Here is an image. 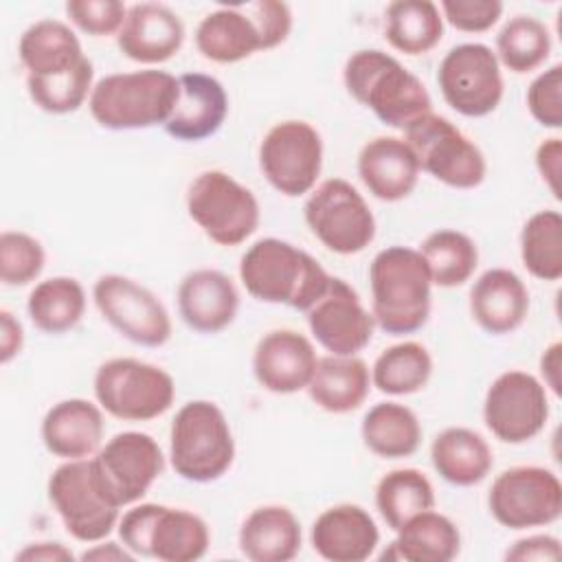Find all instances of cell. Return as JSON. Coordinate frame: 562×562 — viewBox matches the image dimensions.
<instances>
[{
  "mask_svg": "<svg viewBox=\"0 0 562 562\" xmlns=\"http://www.w3.org/2000/svg\"><path fill=\"white\" fill-rule=\"evenodd\" d=\"M239 281L255 301L307 312L325 294L331 274L299 246L263 237L241 255Z\"/></svg>",
  "mask_w": 562,
  "mask_h": 562,
  "instance_id": "6da1fadb",
  "label": "cell"
},
{
  "mask_svg": "<svg viewBox=\"0 0 562 562\" xmlns=\"http://www.w3.org/2000/svg\"><path fill=\"white\" fill-rule=\"evenodd\" d=\"M369 285L371 314L382 331L404 336L426 325L432 281L419 250L408 246L382 248L369 266Z\"/></svg>",
  "mask_w": 562,
  "mask_h": 562,
  "instance_id": "7a4b0ae2",
  "label": "cell"
},
{
  "mask_svg": "<svg viewBox=\"0 0 562 562\" xmlns=\"http://www.w3.org/2000/svg\"><path fill=\"white\" fill-rule=\"evenodd\" d=\"M347 92L369 108L384 125L404 130L415 119L432 112L424 81L400 59L378 48L351 53L342 68Z\"/></svg>",
  "mask_w": 562,
  "mask_h": 562,
  "instance_id": "3957f363",
  "label": "cell"
},
{
  "mask_svg": "<svg viewBox=\"0 0 562 562\" xmlns=\"http://www.w3.org/2000/svg\"><path fill=\"white\" fill-rule=\"evenodd\" d=\"M178 99V77L145 68L101 77L88 99L92 119L114 132L165 125Z\"/></svg>",
  "mask_w": 562,
  "mask_h": 562,
  "instance_id": "277c9868",
  "label": "cell"
},
{
  "mask_svg": "<svg viewBox=\"0 0 562 562\" xmlns=\"http://www.w3.org/2000/svg\"><path fill=\"white\" fill-rule=\"evenodd\" d=\"M173 472L191 483L222 479L235 461V439L224 411L211 400L182 404L169 428Z\"/></svg>",
  "mask_w": 562,
  "mask_h": 562,
  "instance_id": "5b68a950",
  "label": "cell"
},
{
  "mask_svg": "<svg viewBox=\"0 0 562 562\" xmlns=\"http://www.w3.org/2000/svg\"><path fill=\"white\" fill-rule=\"evenodd\" d=\"M121 542L138 558L193 562L206 555L211 531L202 516L158 503L134 505L119 518Z\"/></svg>",
  "mask_w": 562,
  "mask_h": 562,
  "instance_id": "8992f818",
  "label": "cell"
},
{
  "mask_svg": "<svg viewBox=\"0 0 562 562\" xmlns=\"http://www.w3.org/2000/svg\"><path fill=\"white\" fill-rule=\"evenodd\" d=\"M99 406L123 422H149L167 413L176 397V382L162 367L138 358H110L92 380Z\"/></svg>",
  "mask_w": 562,
  "mask_h": 562,
  "instance_id": "52a82bcc",
  "label": "cell"
},
{
  "mask_svg": "<svg viewBox=\"0 0 562 562\" xmlns=\"http://www.w3.org/2000/svg\"><path fill=\"white\" fill-rule=\"evenodd\" d=\"M187 213L217 246H239L259 226L255 193L222 169L200 171L187 189Z\"/></svg>",
  "mask_w": 562,
  "mask_h": 562,
  "instance_id": "ba28073f",
  "label": "cell"
},
{
  "mask_svg": "<svg viewBox=\"0 0 562 562\" xmlns=\"http://www.w3.org/2000/svg\"><path fill=\"white\" fill-rule=\"evenodd\" d=\"M46 490L66 531L79 542H101L119 525L121 507L105 494L92 457L68 459L57 465Z\"/></svg>",
  "mask_w": 562,
  "mask_h": 562,
  "instance_id": "9c48e42d",
  "label": "cell"
},
{
  "mask_svg": "<svg viewBox=\"0 0 562 562\" xmlns=\"http://www.w3.org/2000/svg\"><path fill=\"white\" fill-rule=\"evenodd\" d=\"M419 169L452 189H476L487 173L483 151L452 121L428 112L404 127Z\"/></svg>",
  "mask_w": 562,
  "mask_h": 562,
  "instance_id": "30bf717a",
  "label": "cell"
},
{
  "mask_svg": "<svg viewBox=\"0 0 562 562\" xmlns=\"http://www.w3.org/2000/svg\"><path fill=\"white\" fill-rule=\"evenodd\" d=\"M310 233L336 255L362 252L375 237V217L362 193L345 178H327L303 206Z\"/></svg>",
  "mask_w": 562,
  "mask_h": 562,
  "instance_id": "8fae6325",
  "label": "cell"
},
{
  "mask_svg": "<svg viewBox=\"0 0 562 562\" xmlns=\"http://www.w3.org/2000/svg\"><path fill=\"white\" fill-rule=\"evenodd\" d=\"M487 507L507 529L544 527L562 516V483L549 468L514 465L492 481Z\"/></svg>",
  "mask_w": 562,
  "mask_h": 562,
  "instance_id": "7c38bea8",
  "label": "cell"
},
{
  "mask_svg": "<svg viewBox=\"0 0 562 562\" xmlns=\"http://www.w3.org/2000/svg\"><path fill=\"white\" fill-rule=\"evenodd\" d=\"M259 169L288 198L312 193L323 169V138L318 130L299 119L274 123L261 138Z\"/></svg>",
  "mask_w": 562,
  "mask_h": 562,
  "instance_id": "4fadbf2b",
  "label": "cell"
},
{
  "mask_svg": "<svg viewBox=\"0 0 562 562\" xmlns=\"http://www.w3.org/2000/svg\"><path fill=\"white\" fill-rule=\"evenodd\" d=\"M437 83L443 101L459 114H492L503 99L505 81L494 50L479 42L452 46L439 61Z\"/></svg>",
  "mask_w": 562,
  "mask_h": 562,
  "instance_id": "5bb4252c",
  "label": "cell"
},
{
  "mask_svg": "<svg viewBox=\"0 0 562 562\" xmlns=\"http://www.w3.org/2000/svg\"><path fill=\"white\" fill-rule=\"evenodd\" d=\"M92 299L123 338L140 347H162L171 338V318L162 301L125 274H103L92 285Z\"/></svg>",
  "mask_w": 562,
  "mask_h": 562,
  "instance_id": "9a60e30c",
  "label": "cell"
},
{
  "mask_svg": "<svg viewBox=\"0 0 562 562\" xmlns=\"http://www.w3.org/2000/svg\"><path fill=\"white\" fill-rule=\"evenodd\" d=\"M549 419L547 386L531 373L509 369L496 375L483 400V422L503 443H525Z\"/></svg>",
  "mask_w": 562,
  "mask_h": 562,
  "instance_id": "2e32d148",
  "label": "cell"
},
{
  "mask_svg": "<svg viewBox=\"0 0 562 562\" xmlns=\"http://www.w3.org/2000/svg\"><path fill=\"white\" fill-rule=\"evenodd\" d=\"M92 461L105 494L119 507L138 503L165 468L158 441L138 430L114 435L94 452Z\"/></svg>",
  "mask_w": 562,
  "mask_h": 562,
  "instance_id": "e0dca14e",
  "label": "cell"
},
{
  "mask_svg": "<svg viewBox=\"0 0 562 562\" xmlns=\"http://www.w3.org/2000/svg\"><path fill=\"white\" fill-rule=\"evenodd\" d=\"M316 342L331 356H356L373 338V314L358 292L340 277H331L325 294L305 312Z\"/></svg>",
  "mask_w": 562,
  "mask_h": 562,
  "instance_id": "ac0fdd59",
  "label": "cell"
},
{
  "mask_svg": "<svg viewBox=\"0 0 562 562\" xmlns=\"http://www.w3.org/2000/svg\"><path fill=\"white\" fill-rule=\"evenodd\" d=\"M316 360L318 356L307 336L294 329H272L255 347L252 373L266 391L290 395L307 389Z\"/></svg>",
  "mask_w": 562,
  "mask_h": 562,
  "instance_id": "d6986e66",
  "label": "cell"
},
{
  "mask_svg": "<svg viewBox=\"0 0 562 562\" xmlns=\"http://www.w3.org/2000/svg\"><path fill=\"white\" fill-rule=\"evenodd\" d=\"M228 116V94L220 79L204 72L178 77V99L165 132L182 143H198L217 134Z\"/></svg>",
  "mask_w": 562,
  "mask_h": 562,
  "instance_id": "ffe728a7",
  "label": "cell"
},
{
  "mask_svg": "<svg viewBox=\"0 0 562 562\" xmlns=\"http://www.w3.org/2000/svg\"><path fill=\"white\" fill-rule=\"evenodd\" d=\"M121 53L138 64L169 61L184 44V24L176 11L158 2L127 7L125 22L116 35Z\"/></svg>",
  "mask_w": 562,
  "mask_h": 562,
  "instance_id": "44dd1931",
  "label": "cell"
},
{
  "mask_svg": "<svg viewBox=\"0 0 562 562\" xmlns=\"http://www.w3.org/2000/svg\"><path fill=\"white\" fill-rule=\"evenodd\" d=\"M178 314L187 327L200 334L226 329L239 310V292L228 274L213 268H198L178 283Z\"/></svg>",
  "mask_w": 562,
  "mask_h": 562,
  "instance_id": "7402d4cb",
  "label": "cell"
},
{
  "mask_svg": "<svg viewBox=\"0 0 562 562\" xmlns=\"http://www.w3.org/2000/svg\"><path fill=\"white\" fill-rule=\"evenodd\" d=\"M310 540L314 551L329 562H364L380 542L373 516L353 503H340L318 514Z\"/></svg>",
  "mask_w": 562,
  "mask_h": 562,
  "instance_id": "603a6c76",
  "label": "cell"
},
{
  "mask_svg": "<svg viewBox=\"0 0 562 562\" xmlns=\"http://www.w3.org/2000/svg\"><path fill=\"white\" fill-rule=\"evenodd\" d=\"M419 162L404 138L375 136L358 154V178L382 202L408 198L419 180Z\"/></svg>",
  "mask_w": 562,
  "mask_h": 562,
  "instance_id": "cb8c5ba5",
  "label": "cell"
},
{
  "mask_svg": "<svg viewBox=\"0 0 562 562\" xmlns=\"http://www.w3.org/2000/svg\"><path fill=\"white\" fill-rule=\"evenodd\" d=\"M103 408L83 397H68L53 404L42 419L44 448L64 461L88 459L101 448Z\"/></svg>",
  "mask_w": 562,
  "mask_h": 562,
  "instance_id": "d4e9b609",
  "label": "cell"
},
{
  "mask_svg": "<svg viewBox=\"0 0 562 562\" xmlns=\"http://www.w3.org/2000/svg\"><path fill=\"white\" fill-rule=\"evenodd\" d=\"M527 312L529 292L514 270L490 268L470 288V314L492 336L516 331L525 323Z\"/></svg>",
  "mask_w": 562,
  "mask_h": 562,
  "instance_id": "484cf974",
  "label": "cell"
},
{
  "mask_svg": "<svg viewBox=\"0 0 562 562\" xmlns=\"http://www.w3.org/2000/svg\"><path fill=\"white\" fill-rule=\"evenodd\" d=\"M301 522L283 505L255 507L237 533L239 551L250 562H290L301 551Z\"/></svg>",
  "mask_w": 562,
  "mask_h": 562,
  "instance_id": "4316f807",
  "label": "cell"
},
{
  "mask_svg": "<svg viewBox=\"0 0 562 562\" xmlns=\"http://www.w3.org/2000/svg\"><path fill=\"white\" fill-rule=\"evenodd\" d=\"M195 48L215 64H237L266 50L261 33L244 4L220 7L206 13L195 29Z\"/></svg>",
  "mask_w": 562,
  "mask_h": 562,
  "instance_id": "83f0119b",
  "label": "cell"
},
{
  "mask_svg": "<svg viewBox=\"0 0 562 562\" xmlns=\"http://www.w3.org/2000/svg\"><path fill=\"white\" fill-rule=\"evenodd\" d=\"M371 389V371L358 356H323L307 384L312 402L334 415L360 408Z\"/></svg>",
  "mask_w": 562,
  "mask_h": 562,
  "instance_id": "f1b7e54d",
  "label": "cell"
},
{
  "mask_svg": "<svg viewBox=\"0 0 562 562\" xmlns=\"http://www.w3.org/2000/svg\"><path fill=\"white\" fill-rule=\"evenodd\" d=\"M395 533L391 547L380 555L382 560L450 562L461 551V533L457 525L435 509L415 514Z\"/></svg>",
  "mask_w": 562,
  "mask_h": 562,
  "instance_id": "f546056e",
  "label": "cell"
},
{
  "mask_svg": "<svg viewBox=\"0 0 562 562\" xmlns=\"http://www.w3.org/2000/svg\"><path fill=\"white\" fill-rule=\"evenodd\" d=\"M430 461L435 472L457 487L479 485L494 465L490 443L479 432L463 426L443 428L432 439Z\"/></svg>",
  "mask_w": 562,
  "mask_h": 562,
  "instance_id": "4dcf8cb0",
  "label": "cell"
},
{
  "mask_svg": "<svg viewBox=\"0 0 562 562\" xmlns=\"http://www.w3.org/2000/svg\"><path fill=\"white\" fill-rule=\"evenodd\" d=\"M18 55L31 77L59 75L86 59L75 31L66 22L50 18L33 22L20 35Z\"/></svg>",
  "mask_w": 562,
  "mask_h": 562,
  "instance_id": "1f68e13d",
  "label": "cell"
},
{
  "mask_svg": "<svg viewBox=\"0 0 562 562\" xmlns=\"http://www.w3.org/2000/svg\"><path fill=\"white\" fill-rule=\"evenodd\" d=\"M362 443L382 459H404L417 452L422 443V424L417 415L400 402H380L371 406L360 426Z\"/></svg>",
  "mask_w": 562,
  "mask_h": 562,
  "instance_id": "d6a6232c",
  "label": "cell"
},
{
  "mask_svg": "<svg viewBox=\"0 0 562 562\" xmlns=\"http://www.w3.org/2000/svg\"><path fill=\"white\" fill-rule=\"evenodd\" d=\"M384 37L404 55H426L443 37V18L430 0H395L384 9Z\"/></svg>",
  "mask_w": 562,
  "mask_h": 562,
  "instance_id": "836d02e7",
  "label": "cell"
},
{
  "mask_svg": "<svg viewBox=\"0 0 562 562\" xmlns=\"http://www.w3.org/2000/svg\"><path fill=\"white\" fill-rule=\"evenodd\" d=\"M26 312L40 331L50 336L66 334L83 318L86 290L75 277L44 279L31 290Z\"/></svg>",
  "mask_w": 562,
  "mask_h": 562,
  "instance_id": "e575fe53",
  "label": "cell"
},
{
  "mask_svg": "<svg viewBox=\"0 0 562 562\" xmlns=\"http://www.w3.org/2000/svg\"><path fill=\"white\" fill-rule=\"evenodd\" d=\"M419 252L430 272L432 285L457 288L472 279L479 266V248L474 239L454 228H439L426 235Z\"/></svg>",
  "mask_w": 562,
  "mask_h": 562,
  "instance_id": "d590c367",
  "label": "cell"
},
{
  "mask_svg": "<svg viewBox=\"0 0 562 562\" xmlns=\"http://www.w3.org/2000/svg\"><path fill=\"white\" fill-rule=\"evenodd\" d=\"M375 507L386 527L397 531L415 514L435 507V487L424 472L397 468L378 481Z\"/></svg>",
  "mask_w": 562,
  "mask_h": 562,
  "instance_id": "8d00e7d4",
  "label": "cell"
},
{
  "mask_svg": "<svg viewBox=\"0 0 562 562\" xmlns=\"http://www.w3.org/2000/svg\"><path fill=\"white\" fill-rule=\"evenodd\" d=\"M432 375V358L422 342L404 340L386 347L371 367V384L386 395H413Z\"/></svg>",
  "mask_w": 562,
  "mask_h": 562,
  "instance_id": "74e56055",
  "label": "cell"
},
{
  "mask_svg": "<svg viewBox=\"0 0 562 562\" xmlns=\"http://www.w3.org/2000/svg\"><path fill=\"white\" fill-rule=\"evenodd\" d=\"M494 55L507 70L527 75L549 59L551 33L533 15H514L498 31Z\"/></svg>",
  "mask_w": 562,
  "mask_h": 562,
  "instance_id": "f35d334b",
  "label": "cell"
},
{
  "mask_svg": "<svg viewBox=\"0 0 562 562\" xmlns=\"http://www.w3.org/2000/svg\"><path fill=\"white\" fill-rule=\"evenodd\" d=\"M520 259L540 281L562 277V215L553 209L533 213L520 231Z\"/></svg>",
  "mask_w": 562,
  "mask_h": 562,
  "instance_id": "ab89813d",
  "label": "cell"
},
{
  "mask_svg": "<svg viewBox=\"0 0 562 562\" xmlns=\"http://www.w3.org/2000/svg\"><path fill=\"white\" fill-rule=\"evenodd\" d=\"M94 66L86 57L75 68L50 75V77H31L26 75V92L31 101L48 114H70L77 112L94 88Z\"/></svg>",
  "mask_w": 562,
  "mask_h": 562,
  "instance_id": "60d3db41",
  "label": "cell"
},
{
  "mask_svg": "<svg viewBox=\"0 0 562 562\" xmlns=\"http://www.w3.org/2000/svg\"><path fill=\"white\" fill-rule=\"evenodd\" d=\"M46 263L40 239L24 231H4L0 235V279L9 288L33 283Z\"/></svg>",
  "mask_w": 562,
  "mask_h": 562,
  "instance_id": "b9f144b4",
  "label": "cell"
},
{
  "mask_svg": "<svg viewBox=\"0 0 562 562\" xmlns=\"http://www.w3.org/2000/svg\"><path fill=\"white\" fill-rule=\"evenodd\" d=\"M66 15L81 33L105 37L114 33L119 35L127 15V7L119 0H68Z\"/></svg>",
  "mask_w": 562,
  "mask_h": 562,
  "instance_id": "7bdbcfd3",
  "label": "cell"
},
{
  "mask_svg": "<svg viewBox=\"0 0 562 562\" xmlns=\"http://www.w3.org/2000/svg\"><path fill=\"white\" fill-rule=\"evenodd\" d=\"M527 110L542 127H562V64H553L529 83Z\"/></svg>",
  "mask_w": 562,
  "mask_h": 562,
  "instance_id": "ee69618b",
  "label": "cell"
},
{
  "mask_svg": "<svg viewBox=\"0 0 562 562\" xmlns=\"http://www.w3.org/2000/svg\"><path fill=\"white\" fill-rule=\"evenodd\" d=\"M441 18L463 33H485L503 15L501 0H441Z\"/></svg>",
  "mask_w": 562,
  "mask_h": 562,
  "instance_id": "f6af8a7d",
  "label": "cell"
},
{
  "mask_svg": "<svg viewBox=\"0 0 562 562\" xmlns=\"http://www.w3.org/2000/svg\"><path fill=\"white\" fill-rule=\"evenodd\" d=\"M244 9L255 20L266 50L283 44L292 31V11L281 0H255L246 2Z\"/></svg>",
  "mask_w": 562,
  "mask_h": 562,
  "instance_id": "bcb514c9",
  "label": "cell"
},
{
  "mask_svg": "<svg viewBox=\"0 0 562 562\" xmlns=\"http://www.w3.org/2000/svg\"><path fill=\"white\" fill-rule=\"evenodd\" d=\"M560 558H562L560 540L551 533H531L527 538L516 540L505 551V560H512V562H531V560L555 562Z\"/></svg>",
  "mask_w": 562,
  "mask_h": 562,
  "instance_id": "7dc6e473",
  "label": "cell"
},
{
  "mask_svg": "<svg viewBox=\"0 0 562 562\" xmlns=\"http://www.w3.org/2000/svg\"><path fill=\"white\" fill-rule=\"evenodd\" d=\"M560 167H562V143L560 138H547L536 149V169L542 182L549 187L553 198H560Z\"/></svg>",
  "mask_w": 562,
  "mask_h": 562,
  "instance_id": "c3c4849f",
  "label": "cell"
},
{
  "mask_svg": "<svg viewBox=\"0 0 562 562\" xmlns=\"http://www.w3.org/2000/svg\"><path fill=\"white\" fill-rule=\"evenodd\" d=\"M24 347V329L22 323L9 312H0V362H11Z\"/></svg>",
  "mask_w": 562,
  "mask_h": 562,
  "instance_id": "681fc988",
  "label": "cell"
},
{
  "mask_svg": "<svg viewBox=\"0 0 562 562\" xmlns=\"http://www.w3.org/2000/svg\"><path fill=\"white\" fill-rule=\"evenodd\" d=\"M72 562L75 555L61 542H31L15 553V562Z\"/></svg>",
  "mask_w": 562,
  "mask_h": 562,
  "instance_id": "f907efd6",
  "label": "cell"
},
{
  "mask_svg": "<svg viewBox=\"0 0 562 562\" xmlns=\"http://www.w3.org/2000/svg\"><path fill=\"white\" fill-rule=\"evenodd\" d=\"M540 373L544 380V386L553 391V395L562 393V345L551 342L542 356H540Z\"/></svg>",
  "mask_w": 562,
  "mask_h": 562,
  "instance_id": "816d5d0a",
  "label": "cell"
},
{
  "mask_svg": "<svg viewBox=\"0 0 562 562\" xmlns=\"http://www.w3.org/2000/svg\"><path fill=\"white\" fill-rule=\"evenodd\" d=\"M134 558L136 555L123 542L119 544V542H105V540L94 542L92 549L81 553L83 562H88V560H92V562H132Z\"/></svg>",
  "mask_w": 562,
  "mask_h": 562,
  "instance_id": "f5cc1de1",
  "label": "cell"
}]
</instances>
